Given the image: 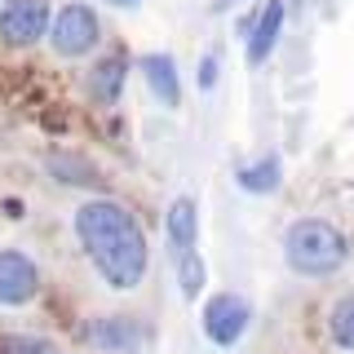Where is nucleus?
Masks as SVG:
<instances>
[{"label": "nucleus", "mask_w": 354, "mask_h": 354, "mask_svg": "<svg viewBox=\"0 0 354 354\" xmlns=\"http://www.w3.org/2000/svg\"><path fill=\"white\" fill-rule=\"evenodd\" d=\"M230 5H235V0H217V9H230Z\"/></svg>", "instance_id": "obj_19"}, {"label": "nucleus", "mask_w": 354, "mask_h": 354, "mask_svg": "<svg viewBox=\"0 0 354 354\" xmlns=\"http://www.w3.org/2000/svg\"><path fill=\"white\" fill-rule=\"evenodd\" d=\"M44 173L62 186H84V191H97V186H102V173L75 151H49L44 155Z\"/></svg>", "instance_id": "obj_12"}, {"label": "nucleus", "mask_w": 354, "mask_h": 354, "mask_svg": "<svg viewBox=\"0 0 354 354\" xmlns=\"http://www.w3.org/2000/svg\"><path fill=\"white\" fill-rule=\"evenodd\" d=\"M0 5H5V0H0Z\"/></svg>", "instance_id": "obj_21"}, {"label": "nucleus", "mask_w": 354, "mask_h": 354, "mask_svg": "<svg viewBox=\"0 0 354 354\" xmlns=\"http://www.w3.org/2000/svg\"><path fill=\"white\" fill-rule=\"evenodd\" d=\"M292 5H306V0H292Z\"/></svg>", "instance_id": "obj_20"}, {"label": "nucleus", "mask_w": 354, "mask_h": 354, "mask_svg": "<svg viewBox=\"0 0 354 354\" xmlns=\"http://www.w3.org/2000/svg\"><path fill=\"white\" fill-rule=\"evenodd\" d=\"M124 80H129V58L111 49L106 58H97L93 71H88V97H93L97 106H115L120 93H124Z\"/></svg>", "instance_id": "obj_10"}, {"label": "nucleus", "mask_w": 354, "mask_h": 354, "mask_svg": "<svg viewBox=\"0 0 354 354\" xmlns=\"http://www.w3.org/2000/svg\"><path fill=\"white\" fill-rule=\"evenodd\" d=\"M75 243L84 248L97 279L115 292H133L151 270V248L142 221L120 199H84L71 213Z\"/></svg>", "instance_id": "obj_1"}, {"label": "nucleus", "mask_w": 354, "mask_h": 354, "mask_svg": "<svg viewBox=\"0 0 354 354\" xmlns=\"http://www.w3.org/2000/svg\"><path fill=\"white\" fill-rule=\"evenodd\" d=\"M283 18H288L283 0H266L261 14L239 22V31L248 36V66H261L274 53V44H279V36H283Z\"/></svg>", "instance_id": "obj_8"}, {"label": "nucleus", "mask_w": 354, "mask_h": 354, "mask_svg": "<svg viewBox=\"0 0 354 354\" xmlns=\"http://www.w3.org/2000/svg\"><path fill=\"white\" fill-rule=\"evenodd\" d=\"M106 5H111V9H138L142 0H106Z\"/></svg>", "instance_id": "obj_18"}, {"label": "nucleus", "mask_w": 354, "mask_h": 354, "mask_svg": "<svg viewBox=\"0 0 354 354\" xmlns=\"http://www.w3.org/2000/svg\"><path fill=\"white\" fill-rule=\"evenodd\" d=\"M164 230H169V252L182 257V252L199 248V204L195 195H177L164 213Z\"/></svg>", "instance_id": "obj_9"}, {"label": "nucleus", "mask_w": 354, "mask_h": 354, "mask_svg": "<svg viewBox=\"0 0 354 354\" xmlns=\"http://www.w3.org/2000/svg\"><path fill=\"white\" fill-rule=\"evenodd\" d=\"M217 84V53H204V62H199V88H213Z\"/></svg>", "instance_id": "obj_17"}, {"label": "nucleus", "mask_w": 354, "mask_h": 354, "mask_svg": "<svg viewBox=\"0 0 354 354\" xmlns=\"http://www.w3.org/2000/svg\"><path fill=\"white\" fill-rule=\"evenodd\" d=\"M248 324H252V306L243 301L239 292H213L208 297V306H204V337L213 341V346L230 350L243 332H248Z\"/></svg>", "instance_id": "obj_5"}, {"label": "nucleus", "mask_w": 354, "mask_h": 354, "mask_svg": "<svg viewBox=\"0 0 354 354\" xmlns=\"http://www.w3.org/2000/svg\"><path fill=\"white\" fill-rule=\"evenodd\" d=\"M173 261H177V288H182V297L195 301V297L204 292V279H208V266H204V257H199V248L182 252V257H173Z\"/></svg>", "instance_id": "obj_14"}, {"label": "nucleus", "mask_w": 354, "mask_h": 354, "mask_svg": "<svg viewBox=\"0 0 354 354\" xmlns=\"http://www.w3.org/2000/svg\"><path fill=\"white\" fill-rule=\"evenodd\" d=\"M142 75H147V88L160 106H182V71L169 53H147L142 58Z\"/></svg>", "instance_id": "obj_11"}, {"label": "nucleus", "mask_w": 354, "mask_h": 354, "mask_svg": "<svg viewBox=\"0 0 354 354\" xmlns=\"http://www.w3.org/2000/svg\"><path fill=\"white\" fill-rule=\"evenodd\" d=\"M53 27V5L49 0H5L0 5V40L9 49H31L49 36Z\"/></svg>", "instance_id": "obj_4"}, {"label": "nucleus", "mask_w": 354, "mask_h": 354, "mask_svg": "<svg viewBox=\"0 0 354 354\" xmlns=\"http://www.w3.org/2000/svg\"><path fill=\"white\" fill-rule=\"evenodd\" d=\"M80 341L106 354H138L147 346V324L133 315H97L80 328Z\"/></svg>", "instance_id": "obj_6"}, {"label": "nucleus", "mask_w": 354, "mask_h": 354, "mask_svg": "<svg viewBox=\"0 0 354 354\" xmlns=\"http://www.w3.org/2000/svg\"><path fill=\"white\" fill-rule=\"evenodd\" d=\"M0 354H62V350L40 341V337H5L0 341Z\"/></svg>", "instance_id": "obj_16"}, {"label": "nucleus", "mask_w": 354, "mask_h": 354, "mask_svg": "<svg viewBox=\"0 0 354 354\" xmlns=\"http://www.w3.org/2000/svg\"><path fill=\"white\" fill-rule=\"evenodd\" d=\"M328 337H332V346L354 350V292L341 297V301L332 306V315H328Z\"/></svg>", "instance_id": "obj_15"}, {"label": "nucleus", "mask_w": 354, "mask_h": 354, "mask_svg": "<svg viewBox=\"0 0 354 354\" xmlns=\"http://www.w3.org/2000/svg\"><path fill=\"white\" fill-rule=\"evenodd\" d=\"M235 182H239L248 195H270V191H279V182H283L279 155H261L257 164H243V169L235 173Z\"/></svg>", "instance_id": "obj_13"}, {"label": "nucleus", "mask_w": 354, "mask_h": 354, "mask_svg": "<svg viewBox=\"0 0 354 354\" xmlns=\"http://www.w3.org/2000/svg\"><path fill=\"white\" fill-rule=\"evenodd\" d=\"M36 297H40L36 257H27L22 248H5L0 252V306L18 310V306H31Z\"/></svg>", "instance_id": "obj_7"}, {"label": "nucleus", "mask_w": 354, "mask_h": 354, "mask_svg": "<svg viewBox=\"0 0 354 354\" xmlns=\"http://www.w3.org/2000/svg\"><path fill=\"white\" fill-rule=\"evenodd\" d=\"M350 243L328 217H297L283 230V261L301 279H332L346 266Z\"/></svg>", "instance_id": "obj_2"}, {"label": "nucleus", "mask_w": 354, "mask_h": 354, "mask_svg": "<svg viewBox=\"0 0 354 354\" xmlns=\"http://www.w3.org/2000/svg\"><path fill=\"white\" fill-rule=\"evenodd\" d=\"M102 40V22H97V9L84 5V0H71L53 14L49 27V44L58 58H88Z\"/></svg>", "instance_id": "obj_3"}]
</instances>
